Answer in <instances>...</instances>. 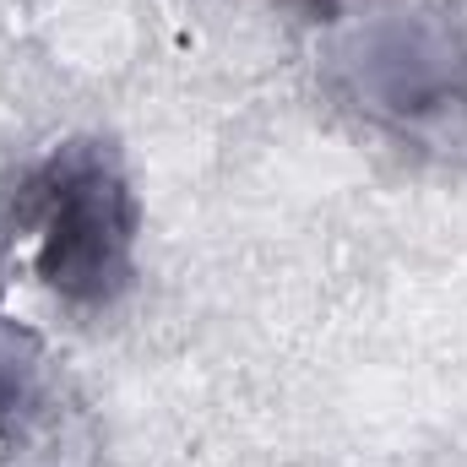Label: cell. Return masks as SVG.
<instances>
[{"instance_id": "cell-1", "label": "cell", "mask_w": 467, "mask_h": 467, "mask_svg": "<svg viewBox=\"0 0 467 467\" xmlns=\"http://www.w3.org/2000/svg\"><path fill=\"white\" fill-rule=\"evenodd\" d=\"M109 202H115V185H99V180L77 185V191L60 202L55 239H49V250H44V272H49V283L77 288V277H104L109 250L125 239V234H119L125 223L109 213Z\"/></svg>"}]
</instances>
